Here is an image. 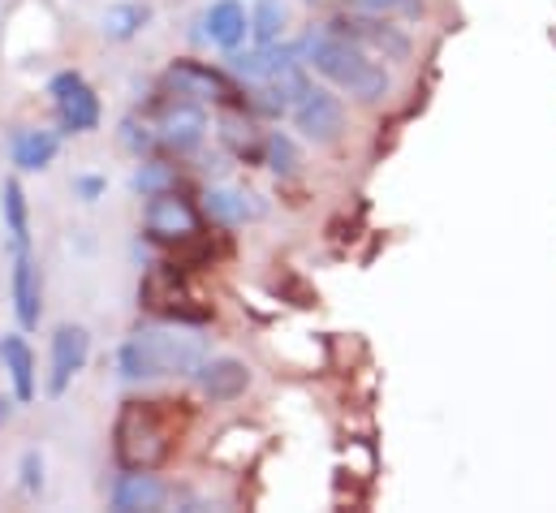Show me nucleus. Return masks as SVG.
Returning a JSON list of instances; mask_svg holds the SVG:
<instances>
[{
    "label": "nucleus",
    "instance_id": "26",
    "mask_svg": "<svg viewBox=\"0 0 556 513\" xmlns=\"http://www.w3.org/2000/svg\"><path fill=\"white\" fill-rule=\"evenodd\" d=\"M22 492L26 497H39L43 492V458H39V449H26L22 453Z\"/></svg>",
    "mask_w": 556,
    "mask_h": 513
},
{
    "label": "nucleus",
    "instance_id": "14",
    "mask_svg": "<svg viewBox=\"0 0 556 513\" xmlns=\"http://www.w3.org/2000/svg\"><path fill=\"white\" fill-rule=\"evenodd\" d=\"M194 380H199V388H203L212 401H233V397L247 392L251 372H247V363H238V359H203L199 372H194Z\"/></svg>",
    "mask_w": 556,
    "mask_h": 513
},
{
    "label": "nucleus",
    "instance_id": "17",
    "mask_svg": "<svg viewBox=\"0 0 556 513\" xmlns=\"http://www.w3.org/2000/svg\"><path fill=\"white\" fill-rule=\"evenodd\" d=\"M289 61H302V52H298V48H280V43H255L251 52H233V70L247 74L251 83L273 78Z\"/></svg>",
    "mask_w": 556,
    "mask_h": 513
},
{
    "label": "nucleus",
    "instance_id": "27",
    "mask_svg": "<svg viewBox=\"0 0 556 513\" xmlns=\"http://www.w3.org/2000/svg\"><path fill=\"white\" fill-rule=\"evenodd\" d=\"M104 190H109V182H104L100 173H83V177H74V195H78L83 203H100Z\"/></svg>",
    "mask_w": 556,
    "mask_h": 513
},
{
    "label": "nucleus",
    "instance_id": "15",
    "mask_svg": "<svg viewBox=\"0 0 556 513\" xmlns=\"http://www.w3.org/2000/svg\"><path fill=\"white\" fill-rule=\"evenodd\" d=\"M0 363H4V372H9L13 397H17L22 405L35 401V354H30V346H26L22 333H4V337H0Z\"/></svg>",
    "mask_w": 556,
    "mask_h": 513
},
{
    "label": "nucleus",
    "instance_id": "8",
    "mask_svg": "<svg viewBox=\"0 0 556 513\" xmlns=\"http://www.w3.org/2000/svg\"><path fill=\"white\" fill-rule=\"evenodd\" d=\"M293 126L302 129L311 142L328 147V142H337L341 129H345V109H341V100H337L332 91L311 87V91L293 104Z\"/></svg>",
    "mask_w": 556,
    "mask_h": 513
},
{
    "label": "nucleus",
    "instance_id": "21",
    "mask_svg": "<svg viewBox=\"0 0 556 513\" xmlns=\"http://www.w3.org/2000/svg\"><path fill=\"white\" fill-rule=\"evenodd\" d=\"M285 35V4L280 0H255L251 9V39L255 43H280Z\"/></svg>",
    "mask_w": 556,
    "mask_h": 513
},
{
    "label": "nucleus",
    "instance_id": "11",
    "mask_svg": "<svg viewBox=\"0 0 556 513\" xmlns=\"http://www.w3.org/2000/svg\"><path fill=\"white\" fill-rule=\"evenodd\" d=\"M9 293H13V315H17V328L30 333L39 328V267L26 251H13V276H9Z\"/></svg>",
    "mask_w": 556,
    "mask_h": 513
},
{
    "label": "nucleus",
    "instance_id": "13",
    "mask_svg": "<svg viewBox=\"0 0 556 513\" xmlns=\"http://www.w3.org/2000/svg\"><path fill=\"white\" fill-rule=\"evenodd\" d=\"M164 484L151 475V471H126L117 484H113V510L117 513H151L164 510Z\"/></svg>",
    "mask_w": 556,
    "mask_h": 513
},
{
    "label": "nucleus",
    "instance_id": "16",
    "mask_svg": "<svg viewBox=\"0 0 556 513\" xmlns=\"http://www.w3.org/2000/svg\"><path fill=\"white\" fill-rule=\"evenodd\" d=\"M9 151H13V164L22 168V173H43L52 160H56V151H61V138L52 134V129H17L13 134V142H9Z\"/></svg>",
    "mask_w": 556,
    "mask_h": 513
},
{
    "label": "nucleus",
    "instance_id": "12",
    "mask_svg": "<svg viewBox=\"0 0 556 513\" xmlns=\"http://www.w3.org/2000/svg\"><path fill=\"white\" fill-rule=\"evenodd\" d=\"M160 142H168L173 151H194L207 134V113L199 109V100H177L160 113Z\"/></svg>",
    "mask_w": 556,
    "mask_h": 513
},
{
    "label": "nucleus",
    "instance_id": "25",
    "mask_svg": "<svg viewBox=\"0 0 556 513\" xmlns=\"http://www.w3.org/2000/svg\"><path fill=\"white\" fill-rule=\"evenodd\" d=\"M155 138H160V134H151V126L139 122V117H126V122H122V147H126V151H135V155L151 151V147H155Z\"/></svg>",
    "mask_w": 556,
    "mask_h": 513
},
{
    "label": "nucleus",
    "instance_id": "23",
    "mask_svg": "<svg viewBox=\"0 0 556 513\" xmlns=\"http://www.w3.org/2000/svg\"><path fill=\"white\" fill-rule=\"evenodd\" d=\"M173 177H177V173H173V164L147 160V164H142L139 173H135V190L151 199V195H160V190H173Z\"/></svg>",
    "mask_w": 556,
    "mask_h": 513
},
{
    "label": "nucleus",
    "instance_id": "28",
    "mask_svg": "<svg viewBox=\"0 0 556 513\" xmlns=\"http://www.w3.org/2000/svg\"><path fill=\"white\" fill-rule=\"evenodd\" d=\"M363 4L376 9V13H406V17L422 13V0H363Z\"/></svg>",
    "mask_w": 556,
    "mask_h": 513
},
{
    "label": "nucleus",
    "instance_id": "10",
    "mask_svg": "<svg viewBox=\"0 0 556 513\" xmlns=\"http://www.w3.org/2000/svg\"><path fill=\"white\" fill-rule=\"evenodd\" d=\"M203 35L220 48V52H238L251 35V13L242 0H212L203 13Z\"/></svg>",
    "mask_w": 556,
    "mask_h": 513
},
{
    "label": "nucleus",
    "instance_id": "6",
    "mask_svg": "<svg viewBox=\"0 0 556 513\" xmlns=\"http://www.w3.org/2000/svg\"><path fill=\"white\" fill-rule=\"evenodd\" d=\"M142 225H147V238H155V242H190V238H199V212L177 190L151 195Z\"/></svg>",
    "mask_w": 556,
    "mask_h": 513
},
{
    "label": "nucleus",
    "instance_id": "18",
    "mask_svg": "<svg viewBox=\"0 0 556 513\" xmlns=\"http://www.w3.org/2000/svg\"><path fill=\"white\" fill-rule=\"evenodd\" d=\"M0 212H4V229H9L13 251H26L30 247V208H26V190L17 177H9L0 186Z\"/></svg>",
    "mask_w": 556,
    "mask_h": 513
},
{
    "label": "nucleus",
    "instance_id": "9",
    "mask_svg": "<svg viewBox=\"0 0 556 513\" xmlns=\"http://www.w3.org/2000/svg\"><path fill=\"white\" fill-rule=\"evenodd\" d=\"M91 359V333L78 324H61L52 333V372H48V392L65 397V388L74 385V376L87 367Z\"/></svg>",
    "mask_w": 556,
    "mask_h": 513
},
{
    "label": "nucleus",
    "instance_id": "22",
    "mask_svg": "<svg viewBox=\"0 0 556 513\" xmlns=\"http://www.w3.org/2000/svg\"><path fill=\"white\" fill-rule=\"evenodd\" d=\"M220 138L229 142V151H233L238 160H260V155L268 151V142L260 147L255 126H251V122H242V117H225V122H220Z\"/></svg>",
    "mask_w": 556,
    "mask_h": 513
},
{
    "label": "nucleus",
    "instance_id": "5",
    "mask_svg": "<svg viewBox=\"0 0 556 513\" xmlns=\"http://www.w3.org/2000/svg\"><path fill=\"white\" fill-rule=\"evenodd\" d=\"M48 96L56 104V117H61L65 134H91V129H100V96L91 91V83L78 70L52 74Z\"/></svg>",
    "mask_w": 556,
    "mask_h": 513
},
{
    "label": "nucleus",
    "instance_id": "24",
    "mask_svg": "<svg viewBox=\"0 0 556 513\" xmlns=\"http://www.w3.org/2000/svg\"><path fill=\"white\" fill-rule=\"evenodd\" d=\"M264 160H268V168H273V173L289 177V173L298 168V147H293V138L277 129V134L268 138V151H264Z\"/></svg>",
    "mask_w": 556,
    "mask_h": 513
},
{
    "label": "nucleus",
    "instance_id": "20",
    "mask_svg": "<svg viewBox=\"0 0 556 513\" xmlns=\"http://www.w3.org/2000/svg\"><path fill=\"white\" fill-rule=\"evenodd\" d=\"M247 199H251V195H242V190H212V195H207V212H212V221H220V225H247L251 216H260V208H251Z\"/></svg>",
    "mask_w": 556,
    "mask_h": 513
},
{
    "label": "nucleus",
    "instance_id": "19",
    "mask_svg": "<svg viewBox=\"0 0 556 513\" xmlns=\"http://www.w3.org/2000/svg\"><path fill=\"white\" fill-rule=\"evenodd\" d=\"M147 22H151V9H147V4H113V9L104 13V35H109L113 43H130Z\"/></svg>",
    "mask_w": 556,
    "mask_h": 513
},
{
    "label": "nucleus",
    "instance_id": "4",
    "mask_svg": "<svg viewBox=\"0 0 556 513\" xmlns=\"http://www.w3.org/2000/svg\"><path fill=\"white\" fill-rule=\"evenodd\" d=\"M328 30L345 35L350 43L367 48L371 57H384V61H410V35H406L402 26H393L389 13H376V9H367V13H341V17L328 22Z\"/></svg>",
    "mask_w": 556,
    "mask_h": 513
},
{
    "label": "nucleus",
    "instance_id": "2",
    "mask_svg": "<svg viewBox=\"0 0 556 513\" xmlns=\"http://www.w3.org/2000/svg\"><path fill=\"white\" fill-rule=\"evenodd\" d=\"M203 363V341L186 328H139L117 350L122 380H160V376H194Z\"/></svg>",
    "mask_w": 556,
    "mask_h": 513
},
{
    "label": "nucleus",
    "instance_id": "3",
    "mask_svg": "<svg viewBox=\"0 0 556 513\" xmlns=\"http://www.w3.org/2000/svg\"><path fill=\"white\" fill-rule=\"evenodd\" d=\"M113 440H117L113 445L117 462L126 471H155L173 449V431H168V418H164L160 401H126L122 414H117Z\"/></svg>",
    "mask_w": 556,
    "mask_h": 513
},
{
    "label": "nucleus",
    "instance_id": "1",
    "mask_svg": "<svg viewBox=\"0 0 556 513\" xmlns=\"http://www.w3.org/2000/svg\"><path fill=\"white\" fill-rule=\"evenodd\" d=\"M298 52H302V65H311L319 78H328L337 91H345V96H354L363 104H380L393 91L389 70L380 61H371L367 48L350 43L337 30H311Z\"/></svg>",
    "mask_w": 556,
    "mask_h": 513
},
{
    "label": "nucleus",
    "instance_id": "7",
    "mask_svg": "<svg viewBox=\"0 0 556 513\" xmlns=\"http://www.w3.org/2000/svg\"><path fill=\"white\" fill-rule=\"evenodd\" d=\"M168 87L177 96H186V100H199V104H220V109L238 104V87L220 70H212L203 61H173L168 65Z\"/></svg>",
    "mask_w": 556,
    "mask_h": 513
}]
</instances>
